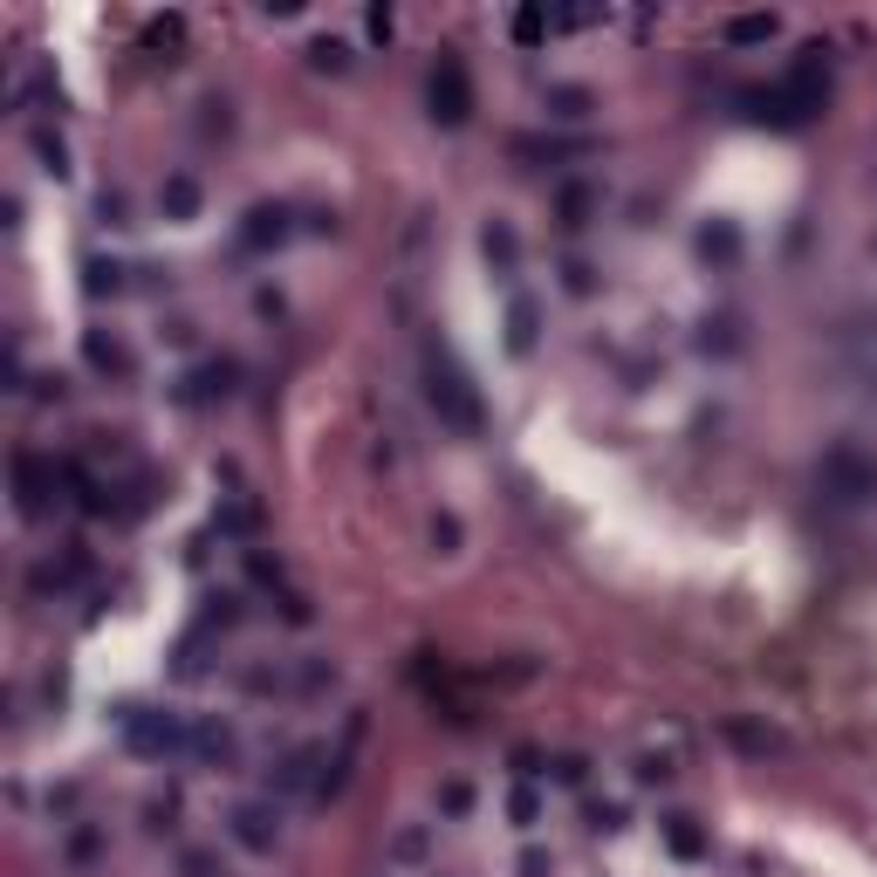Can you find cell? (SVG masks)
Returning <instances> with one entry per match:
<instances>
[{"instance_id":"5bb4252c","label":"cell","mask_w":877,"mask_h":877,"mask_svg":"<svg viewBox=\"0 0 877 877\" xmlns=\"http://www.w3.org/2000/svg\"><path fill=\"white\" fill-rule=\"evenodd\" d=\"M507 350H514V356L535 350V302H528V295L507 302Z\"/></svg>"},{"instance_id":"7a4b0ae2","label":"cell","mask_w":877,"mask_h":877,"mask_svg":"<svg viewBox=\"0 0 877 877\" xmlns=\"http://www.w3.org/2000/svg\"><path fill=\"white\" fill-rule=\"evenodd\" d=\"M425 103H432V124H446V131L473 117V83H466V62H460V56H438Z\"/></svg>"},{"instance_id":"d6986e66","label":"cell","mask_w":877,"mask_h":877,"mask_svg":"<svg viewBox=\"0 0 877 877\" xmlns=\"http://www.w3.org/2000/svg\"><path fill=\"white\" fill-rule=\"evenodd\" d=\"M83 350H90V364H97V371H117V377H124V371H131V356H124V350H117V343H110L103 330H90V343H83Z\"/></svg>"},{"instance_id":"3957f363","label":"cell","mask_w":877,"mask_h":877,"mask_svg":"<svg viewBox=\"0 0 877 877\" xmlns=\"http://www.w3.org/2000/svg\"><path fill=\"white\" fill-rule=\"evenodd\" d=\"M816 481H823L829 501H870V494H877V466H870L857 446H836V453H823V473H816Z\"/></svg>"},{"instance_id":"9a60e30c","label":"cell","mask_w":877,"mask_h":877,"mask_svg":"<svg viewBox=\"0 0 877 877\" xmlns=\"http://www.w3.org/2000/svg\"><path fill=\"white\" fill-rule=\"evenodd\" d=\"M425 857H432V829L425 823H405L391 836V864H425Z\"/></svg>"},{"instance_id":"44dd1931","label":"cell","mask_w":877,"mask_h":877,"mask_svg":"<svg viewBox=\"0 0 877 877\" xmlns=\"http://www.w3.org/2000/svg\"><path fill=\"white\" fill-rule=\"evenodd\" d=\"M144 42H151V49H179V42H185V21H179V14H158V21L144 28Z\"/></svg>"},{"instance_id":"8992f818","label":"cell","mask_w":877,"mask_h":877,"mask_svg":"<svg viewBox=\"0 0 877 877\" xmlns=\"http://www.w3.org/2000/svg\"><path fill=\"white\" fill-rule=\"evenodd\" d=\"M56 481H62V466H42L34 453H14V501H21V514H28V522L49 507Z\"/></svg>"},{"instance_id":"83f0119b","label":"cell","mask_w":877,"mask_h":877,"mask_svg":"<svg viewBox=\"0 0 877 877\" xmlns=\"http://www.w3.org/2000/svg\"><path fill=\"white\" fill-rule=\"evenodd\" d=\"M309 56H315V69H343V62H350V49H343V42H315Z\"/></svg>"},{"instance_id":"cb8c5ba5","label":"cell","mask_w":877,"mask_h":877,"mask_svg":"<svg viewBox=\"0 0 877 877\" xmlns=\"http://www.w3.org/2000/svg\"><path fill=\"white\" fill-rule=\"evenodd\" d=\"M507 816L522 823V829H535V816H542V803H535V788H514L507 795Z\"/></svg>"},{"instance_id":"484cf974","label":"cell","mask_w":877,"mask_h":877,"mask_svg":"<svg viewBox=\"0 0 877 877\" xmlns=\"http://www.w3.org/2000/svg\"><path fill=\"white\" fill-rule=\"evenodd\" d=\"M438 803H446V816H466L473 809V788L466 782H446V788H438Z\"/></svg>"},{"instance_id":"2e32d148","label":"cell","mask_w":877,"mask_h":877,"mask_svg":"<svg viewBox=\"0 0 877 877\" xmlns=\"http://www.w3.org/2000/svg\"><path fill=\"white\" fill-rule=\"evenodd\" d=\"M507 28H514V42H522V49H535V42H548V34H555V14L548 8H522Z\"/></svg>"},{"instance_id":"4dcf8cb0","label":"cell","mask_w":877,"mask_h":877,"mask_svg":"<svg viewBox=\"0 0 877 877\" xmlns=\"http://www.w3.org/2000/svg\"><path fill=\"white\" fill-rule=\"evenodd\" d=\"M364 28H371V42H391V8H371Z\"/></svg>"},{"instance_id":"6da1fadb","label":"cell","mask_w":877,"mask_h":877,"mask_svg":"<svg viewBox=\"0 0 877 877\" xmlns=\"http://www.w3.org/2000/svg\"><path fill=\"white\" fill-rule=\"evenodd\" d=\"M425 397H432V412L446 419L453 432H481V391L466 384V371L460 364H446V356H425Z\"/></svg>"},{"instance_id":"836d02e7","label":"cell","mask_w":877,"mask_h":877,"mask_svg":"<svg viewBox=\"0 0 877 877\" xmlns=\"http://www.w3.org/2000/svg\"><path fill=\"white\" fill-rule=\"evenodd\" d=\"M870 185H877V172H870Z\"/></svg>"},{"instance_id":"5b68a950","label":"cell","mask_w":877,"mask_h":877,"mask_svg":"<svg viewBox=\"0 0 877 877\" xmlns=\"http://www.w3.org/2000/svg\"><path fill=\"white\" fill-rule=\"evenodd\" d=\"M226 823H233V844L254 850V857H268L274 844H282V809H274V803H241Z\"/></svg>"},{"instance_id":"9c48e42d","label":"cell","mask_w":877,"mask_h":877,"mask_svg":"<svg viewBox=\"0 0 877 877\" xmlns=\"http://www.w3.org/2000/svg\"><path fill=\"white\" fill-rule=\"evenodd\" d=\"M185 754H199L206 768H233V727L226 720H199L192 740H185Z\"/></svg>"},{"instance_id":"d6a6232c","label":"cell","mask_w":877,"mask_h":877,"mask_svg":"<svg viewBox=\"0 0 877 877\" xmlns=\"http://www.w3.org/2000/svg\"><path fill=\"white\" fill-rule=\"evenodd\" d=\"M522 877H548V857H542V850H528V857H522Z\"/></svg>"},{"instance_id":"4fadbf2b","label":"cell","mask_w":877,"mask_h":877,"mask_svg":"<svg viewBox=\"0 0 877 877\" xmlns=\"http://www.w3.org/2000/svg\"><path fill=\"white\" fill-rule=\"evenodd\" d=\"M226 391H233V364H206V371H192V377L179 384L185 405H206V397H226Z\"/></svg>"},{"instance_id":"8fae6325","label":"cell","mask_w":877,"mask_h":877,"mask_svg":"<svg viewBox=\"0 0 877 877\" xmlns=\"http://www.w3.org/2000/svg\"><path fill=\"white\" fill-rule=\"evenodd\" d=\"M720 34H727V49H762V42H775V34H782V21L775 14H734Z\"/></svg>"},{"instance_id":"1f68e13d","label":"cell","mask_w":877,"mask_h":877,"mask_svg":"<svg viewBox=\"0 0 877 877\" xmlns=\"http://www.w3.org/2000/svg\"><path fill=\"white\" fill-rule=\"evenodd\" d=\"M583 775H589V768H583V762H576V754H563V762H555V782H569V788H576V782H583Z\"/></svg>"},{"instance_id":"7402d4cb","label":"cell","mask_w":877,"mask_h":877,"mask_svg":"<svg viewBox=\"0 0 877 877\" xmlns=\"http://www.w3.org/2000/svg\"><path fill=\"white\" fill-rule=\"evenodd\" d=\"M699 254L734 261V254H740V233H734V226H706V233H699Z\"/></svg>"},{"instance_id":"ba28073f","label":"cell","mask_w":877,"mask_h":877,"mask_svg":"<svg viewBox=\"0 0 877 877\" xmlns=\"http://www.w3.org/2000/svg\"><path fill=\"white\" fill-rule=\"evenodd\" d=\"M289 233H295V226H289V206H254L248 226H241V248H248V254H268V248H282Z\"/></svg>"},{"instance_id":"e0dca14e","label":"cell","mask_w":877,"mask_h":877,"mask_svg":"<svg viewBox=\"0 0 877 877\" xmlns=\"http://www.w3.org/2000/svg\"><path fill=\"white\" fill-rule=\"evenodd\" d=\"M481 248H487V261H494V268H514V261H522V241H514V226H501V220L481 233Z\"/></svg>"},{"instance_id":"52a82bcc","label":"cell","mask_w":877,"mask_h":877,"mask_svg":"<svg viewBox=\"0 0 877 877\" xmlns=\"http://www.w3.org/2000/svg\"><path fill=\"white\" fill-rule=\"evenodd\" d=\"M315 768H323V747H295L289 762L268 775V795H302V788L315 795V788H323V775H315Z\"/></svg>"},{"instance_id":"d4e9b609","label":"cell","mask_w":877,"mask_h":877,"mask_svg":"<svg viewBox=\"0 0 877 877\" xmlns=\"http://www.w3.org/2000/svg\"><path fill=\"white\" fill-rule=\"evenodd\" d=\"M34 151H42V172H56V179H69V151H62L56 138H34Z\"/></svg>"},{"instance_id":"7c38bea8","label":"cell","mask_w":877,"mask_h":877,"mask_svg":"<svg viewBox=\"0 0 877 877\" xmlns=\"http://www.w3.org/2000/svg\"><path fill=\"white\" fill-rule=\"evenodd\" d=\"M665 850L679 857V864H699L706 857V829L693 816H665Z\"/></svg>"},{"instance_id":"f1b7e54d","label":"cell","mask_w":877,"mask_h":877,"mask_svg":"<svg viewBox=\"0 0 877 877\" xmlns=\"http://www.w3.org/2000/svg\"><path fill=\"white\" fill-rule=\"evenodd\" d=\"M432 542L438 548H460V522H453V514H438V522H432Z\"/></svg>"},{"instance_id":"603a6c76","label":"cell","mask_w":877,"mask_h":877,"mask_svg":"<svg viewBox=\"0 0 877 877\" xmlns=\"http://www.w3.org/2000/svg\"><path fill=\"white\" fill-rule=\"evenodd\" d=\"M589 206H596L589 185H563V226H583V220H589Z\"/></svg>"},{"instance_id":"277c9868","label":"cell","mask_w":877,"mask_h":877,"mask_svg":"<svg viewBox=\"0 0 877 877\" xmlns=\"http://www.w3.org/2000/svg\"><path fill=\"white\" fill-rule=\"evenodd\" d=\"M124 740H131V754H179L185 740H192V727L185 720H172V713H144V706H131L124 713Z\"/></svg>"},{"instance_id":"ffe728a7","label":"cell","mask_w":877,"mask_h":877,"mask_svg":"<svg viewBox=\"0 0 877 877\" xmlns=\"http://www.w3.org/2000/svg\"><path fill=\"white\" fill-rule=\"evenodd\" d=\"M254 522H261V514H254L248 501H226V507L213 514V528H220V535H254Z\"/></svg>"},{"instance_id":"4316f807","label":"cell","mask_w":877,"mask_h":877,"mask_svg":"<svg viewBox=\"0 0 877 877\" xmlns=\"http://www.w3.org/2000/svg\"><path fill=\"white\" fill-rule=\"evenodd\" d=\"M548 110H555V117H583V110H589V97H583V90H555V97H548Z\"/></svg>"},{"instance_id":"ac0fdd59","label":"cell","mask_w":877,"mask_h":877,"mask_svg":"<svg viewBox=\"0 0 877 877\" xmlns=\"http://www.w3.org/2000/svg\"><path fill=\"white\" fill-rule=\"evenodd\" d=\"M83 289L103 302V295H124V268H117V261H90L83 268Z\"/></svg>"},{"instance_id":"f546056e","label":"cell","mask_w":877,"mask_h":877,"mask_svg":"<svg viewBox=\"0 0 877 877\" xmlns=\"http://www.w3.org/2000/svg\"><path fill=\"white\" fill-rule=\"evenodd\" d=\"M563 282H569V295H589V289H596V282H589V268H583V261H569V268H563Z\"/></svg>"},{"instance_id":"30bf717a","label":"cell","mask_w":877,"mask_h":877,"mask_svg":"<svg viewBox=\"0 0 877 877\" xmlns=\"http://www.w3.org/2000/svg\"><path fill=\"white\" fill-rule=\"evenodd\" d=\"M158 206H165V220H199V179L172 172L165 185H158Z\"/></svg>"}]
</instances>
